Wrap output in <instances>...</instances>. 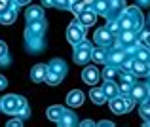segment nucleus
<instances>
[{
	"mask_svg": "<svg viewBox=\"0 0 150 127\" xmlns=\"http://www.w3.org/2000/svg\"><path fill=\"white\" fill-rule=\"evenodd\" d=\"M53 8H59V10H69V8H70V0H53Z\"/></svg>",
	"mask_w": 150,
	"mask_h": 127,
	"instance_id": "obj_32",
	"label": "nucleus"
},
{
	"mask_svg": "<svg viewBox=\"0 0 150 127\" xmlns=\"http://www.w3.org/2000/svg\"><path fill=\"white\" fill-rule=\"evenodd\" d=\"M89 99H91L93 104H105L106 102V97L105 93H103V87H91V91H89Z\"/></svg>",
	"mask_w": 150,
	"mask_h": 127,
	"instance_id": "obj_23",
	"label": "nucleus"
},
{
	"mask_svg": "<svg viewBox=\"0 0 150 127\" xmlns=\"http://www.w3.org/2000/svg\"><path fill=\"white\" fill-rule=\"evenodd\" d=\"M84 99H86V95L80 89H72L67 95V104H69V108H78V106L84 104Z\"/></svg>",
	"mask_w": 150,
	"mask_h": 127,
	"instance_id": "obj_12",
	"label": "nucleus"
},
{
	"mask_svg": "<svg viewBox=\"0 0 150 127\" xmlns=\"http://www.w3.org/2000/svg\"><path fill=\"white\" fill-rule=\"evenodd\" d=\"M108 106H110V110H112L114 114H118V116L127 112V106H125V97H124V95H118V97L110 99V101H108Z\"/></svg>",
	"mask_w": 150,
	"mask_h": 127,
	"instance_id": "obj_13",
	"label": "nucleus"
},
{
	"mask_svg": "<svg viewBox=\"0 0 150 127\" xmlns=\"http://www.w3.org/2000/svg\"><path fill=\"white\" fill-rule=\"evenodd\" d=\"M48 65H44V63H38V65H34L33 68H30V80L34 82V84H40V82H46V76H48Z\"/></svg>",
	"mask_w": 150,
	"mask_h": 127,
	"instance_id": "obj_9",
	"label": "nucleus"
},
{
	"mask_svg": "<svg viewBox=\"0 0 150 127\" xmlns=\"http://www.w3.org/2000/svg\"><path fill=\"white\" fill-rule=\"evenodd\" d=\"M4 55H8V46L0 40V57H4Z\"/></svg>",
	"mask_w": 150,
	"mask_h": 127,
	"instance_id": "obj_37",
	"label": "nucleus"
},
{
	"mask_svg": "<svg viewBox=\"0 0 150 127\" xmlns=\"http://www.w3.org/2000/svg\"><path fill=\"white\" fill-rule=\"evenodd\" d=\"M129 97L133 99L135 102H144L146 101V84H133L131 85V91H129Z\"/></svg>",
	"mask_w": 150,
	"mask_h": 127,
	"instance_id": "obj_10",
	"label": "nucleus"
},
{
	"mask_svg": "<svg viewBox=\"0 0 150 127\" xmlns=\"http://www.w3.org/2000/svg\"><path fill=\"white\" fill-rule=\"evenodd\" d=\"M67 40L72 44V46H78L80 42H84L86 40V27L74 19L69 25V29H67Z\"/></svg>",
	"mask_w": 150,
	"mask_h": 127,
	"instance_id": "obj_3",
	"label": "nucleus"
},
{
	"mask_svg": "<svg viewBox=\"0 0 150 127\" xmlns=\"http://www.w3.org/2000/svg\"><path fill=\"white\" fill-rule=\"evenodd\" d=\"M10 6H11V0H0V13H2L4 10H8Z\"/></svg>",
	"mask_w": 150,
	"mask_h": 127,
	"instance_id": "obj_34",
	"label": "nucleus"
},
{
	"mask_svg": "<svg viewBox=\"0 0 150 127\" xmlns=\"http://www.w3.org/2000/svg\"><path fill=\"white\" fill-rule=\"evenodd\" d=\"M118 23H120V30H133V21H131V15H129L127 10H124L120 15H116Z\"/></svg>",
	"mask_w": 150,
	"mask_h": 127,
	"instance_id": "obj_20",
	"label": "nucleus"
},
{
	"mask_svg": "<svg viewBox=\"0 0 150 127\" xmlns=\"http://www.w3.org/2000/svg\"><path fill=\"white\" fill-rule=\"evenodd\" d=\"M118 89H120V95H129V91H131V84L120 82V84H118Z\"/></svg>",
	"mask_w": 150,
	"mask_h": 127,
	"instance_id": "obj_33",
	"label": "nucleus"
},
{
	"mask_svg": "<svg viewBox=\"0 0 150 127\" xmlns=\"http://www.w3.org/2000/svg\"><path fill=\"white\" fill-rule=\"evenodd\" d=\"M95 19H97V13H95V10H93V6H86L84 11L76 15V21L82 23L84 27H91L93 23H95Z\"/></svg>",
	"mask_w": 150,
	"mask_h": 127,
	"instance_id": "obj_8",
	"label": "nucleus"
},
{
	"mask_svg": "<svg viewBox=\"0 0 150 127\" xmlns=\"http://www.w3.org/2000/svg\"><path fill=\"white\" fill-rule=\"evenodd\" d=\"M146 23H148V27H150V13H148V19H146Z\"/></svg>",
	"mask_w": 150,
	"mask_h": 127,
	"instance_id": "obj_46",
	"label": "nucleus"
},
{
	"mask_svg": "<svg viewBox=\"0 0 150 127\" xmlns=\"http://www.w3.org/2000/svg\"><path fill=\"white\" fill-rule=\"evenodd\" d=\"M59 127H74V125H78L80 121H78V116L74 112H70V110H65L63 112V116L59 118L57 121H55Z\"/></svg>",
	"mask_w": 150,
	"mask_h": 127,
	"instance_id": "obj_14",
	"label": "nucleus"
},
{
	"mask_svg": "<svg viewBox=\"0 0 150 127\" xmlns=\"http://www.w3.org/2000/svg\"><path fill=\"white\" fill-rule=\"evenodd\" d=\"M106 55H108V47H103V46L91 47V61L99 63V65H105L106 63Z\"/></svg>",
	"mask_w": 150,
	"mask_h": 127,
	"instance_id": "obj_17",
	"label": "nucleus"
},
{
	"mask_svg": "<svg viewBox=\"0 0 150 127\" xmlns=\"http://www.w3.org/2000/svg\"><path fill=\"white\" fill-rule=\"evenodd\" d=\"M93 40L97 42V46H103V47H110L114 42V36L106 30V27H99V29L95 30V36H93Z\"/></svg>",
	"mask_w": 150,
	"mask_h": 127,
	"instance_id": "obj_6",
	"label": "nucleus"
},
{
	"mask_svg": "<svg viewBox=\"0 0 150 127\" xmlns=\"http://www.w3.org/2000/svg\"><path fill=\"white\" fill-rule=\"evenodd\" d=\"M118 80L120 82H125V84H135L137 82V76L131 72V70H124V68H118Z\"/></svg>",
	"mask_w": 150,
	"mask_h": 127,
	"instance_id": "obj_27",
	"label": "nucleus"
},
{
	"mask_svg": "<svg viewBox=\"0 0 150 127\" xmlns=\"http://www.w3.org/2000/svg\"><path fill=\"white\" fill-rule=\"evenodd\" d=\"M106 30H108L110 34H112L114 38L118 36V34H120V23H118V19L116 17H108V21H106Z\"/></svg>",
	"mask_w": 150,
	"mask_h": 127,
	"instance_id": "obj_28",
	"label": "nucleus"
},
{
	"mask_svg": "<svg viewBox=\"0 0 150 127\" xmlns=\"http://www.w3.org/2000/svg\"><path fill=\"white\" fill-rule=\"evenodd\" d=\"M72 59L76 65H88L91 61V46L88 42H80L78 46H74V53H72Z\"/></svg>",
	"mask_w": 150,
	"mask_h": 127,
	"instance_id": "obj_4",
	"label": "nucleus"
},
{
	"mask_svg": "<svg viewBox=\"0 0 150 127\" xmlns=\"http://www.w3.org/2000/svg\"><path fill=\"white\" fill-rule=\"evenodd\" d=\"M6 87H8V78L0 74V91H2V89H6Z\"/></svg>",
	"mask_w": 150,
	"mask_h": 127,
	"instance_id": "obj_36",
	"label": "nucleus"
},
{
	"mask_svg": "<svg viewBox=\"0 0 150 127\" xmlns=\"http://www.w3.org/2000/svg\"><path fill=\"white\" fill-rule=\"evenodd\" d=\"M42 6H46V8H48V6H53V0H42Z\"/></svg>",
	"mask_w": 150,
	"mask_h": 127,
	"instance_id": "obj_41",
	"label": "nucleus"
},
{
	"mask_svg": "<svg viewBox=\"0 0 150 127\" xmlns=\"http://www.w3.org/2000/svg\"><path fill=\"white\" fill-rule=\"evenodd\" d=\"M101 76H103V80H112V82H116V80H118V66L105 65V68H103Z\"/></svg>",
	"mask_w": 150,
	"mask_h": 127,
	"instance_id": "obj_26",
	"label": "nucleus"
},
{
	"mask_svg": "<svg viewBox=\"0 0 150 127\" xmlns=\"http://www.w3.org/2000/svg\"><path fill=\"white\" fill-rule=\"evenodd\" d=\"M48 66H50L51 70H55V72H59L63 78L67 76V63L63 61V59H57V57H55V59H51V63H50Z\"/></svg>",
	"mask_w": 150,
	"mask_h": 127,
	"instance_id": "obj_25",
	"label": "nucleus"
},
{
	"mask_svg": "<svg viewBox=\"0 0 150 127\" xmlns=\"http://www.w3.org/2000/svg\"><path fill=\"white\" fill-rule=\"evenodd\" d=\"M15 118H21V120H27V118H30V106H23L21 110H19L17 114H15Z\"/></svg>",
	"mask_w": 150,
	"mask_h": 127,
	"instance_id": "obj_31",
	"label": "nucleus"
},
{
	"mask_svg": "<svg viewBox=\"0 0 150 127\" xmlns=\"http://www.w3.org/2000/svg\"><path fill=\"white\" fill-rule=\"evenodd\" d=\"M46 82H48L50 85H57V84H61V82H63V76H61L59 72H55V70L48 68V76H46Z\"/></svg>",
	"mask_w": 150,
	"mask_h": 127,
	"instance_id": "obj_29",
	"label": "nucleus"
},
{
	"mask_svg": "<svg viewBox=\"0 0 150 127\" xmlns=\"http://www.w3.org/2000/svg\"><path fill=\"white\" fill-rule=\"evenodd\" d=\"M124 59H125L124 47H112V49L108 51V55H106L105 65H112V66H118V68H120V65L124 63Z\"/></svg>",
	"mask_w": 150,
	"mask_h": 127,
	"instance_id": "obj_7",
	"label": "nucleus"
},
{
	"mask_svg": "<svg viewBox=\"0 0 150 127\" xmlns=\"http://www.w3.org/2000/svg\"><path fill=\"white\" fill-rule=\"evenodd\" d=\"M137 6L139 8H150V0H137Z\"/></svg>",
	"mask_w": 150,
	"mask_h": 127,
	"instance_id": "obj_39",
	"label": "nucleus"
},
{
	"mask_svg": "<svg viewBox=\"0 0 150 127\" xmlns=\"http://www.w3.org/2000/svg\"><path fill=\"white\" fill-rule=\"evenodd\" d=\"M103 93H105L106 101L118 97L120 95V89H118V84H114L112 80H105V85H103Z\"/></svg>",
	"mask_w": 150,
	"mask_h": 127,
	"instance_id": "obj_18",
	"label": "nucleus"
},
{
	"mask_svg": "<svg viewBox=\"0 0 150 127\" xmlns=\"http://www.w3.org/2000/svg\"><path fill=\"white\" fill-rule=\"evenodd\" d=\"M46 32V19H38V21H30L27 25V30H25V38H27V44L30 42H38L42 40Z\"/></svg>",
	"mask_w": 150,
	"mask_h": 127,
	"instance_id": "obj_2",
	"label": "nucleus"
},
{
	"mask_svg": "<svg viewBox=\"0 0 150 127\" xmlns=\"http://www.w3.org/2000/svg\"><path fill=\"white\" fill-rule=\"evenodd\" d=\"M65 106H61V104H53V106H50L48 110H46V116H48V120L51 121H57L59 118L63 116V112H65Z\"/></svg>",
	"mask_w": 150,
	"mask_h": 127,
	"instance_id": "obj_24",
	"label": "nucleus"
},
{
	"mask_svg": "<svg viewBox=\"0 0 150 127\" xmlns=\"http://www.w3.org/2000/svg\"><path fill=\"white\" fill-rule=\"evenodd\" d=\"M125 10H127V11H129V15H131L133 30H135V32L143 30V29H144V17H143V13H141V8L135 4V6H129V8H125Z\"/></svg>",
	"mask_w": 150,
	"mask_h": 127,
	"instance_id": "obj_5",
	"label": "nucleus"
},
{
	"mask_svg": "<svg viewBox=\"0 0 150 127\" xmlns=\"http://www.w3.org/2000/svg\"><path fill=\"white\" fill-rule=\"evenodd\" d=\"M78 125H82V127H93V125H95V121H93V120H84V121H80Z\"/></svg>",
	"mask_w": 150,
	"mask_h": 127,
	"instance_id": "obj_38",
	"label": "nucleus"
},
{
	"mask_svg": "<svg viewBox=\"0 0 150 127\" xmlns=\"http://www.w3.org/2000/svg\"><path fill=\"white\" fill-rule=\"evenodd\" d=\"M146 101H150V84H146Z\"/></svg>",
	"mask_w": 150,
	"mask_h": 127,
	"instance_id": "obj_45",
	"label": "nucleus"
},
{
	"mask_svg": "<svg viewBox=\"0 0 150 127\" xmlns=\"http://www.w3.org/2000/svg\"><path fill=\"white\" fill-rule=\"evenodd\" d=\"M15 19H17V10H15V6H10L8 10H4L2 13H0V23H4V25H11V23H15Z\"/></svg>",
	"mask_w": 150,
	"mask_h": 127,
	"instance_id": "obj_19",
	"label": "nucleus"
},
{
	"mask_svg": "<svg viewBox=\"0 0 150 127\" xmlns=\"http://www.w3.org/2000/svg\"><path fill=\"white\" fill-rule=\"evenodd\" d=\"M93 10H95L97 15H103V17H110V6L108 0H95L93 2Z\"/></svg>",
	"mask_w": 150,
	"mask_h": 127,
	"instance_id": "obj_21",
	"label": "nucleus"
},
{
	"mask_svg": "<svg viewBox=\"0 0 150 127\" xmlns=\"http://www.w3.org/2000/svg\"><path fill=\"white\" fill-rule=\"evenodd\" d=\"M15 125H23V120H21V118H17V120H10V121H8V127H15Z\"/></svg>",
	"mask_w": 150,
	"mask_h": 127,
	"instance_id": "obj_35",
	"label": "nucleus"
},
{
	"mask_svg": "<svg viewBox=\"0 0 150 127\" xmlns=\"http://www.w3.org/2000/svg\"><path fill=\"white\" fill-rule=\"evenodd\" d=\"M116 40L120 42L124 47L139 42V40H137V32H135V30H131V29H129V30H120V34L116 36ZM139 44H141V42H139Z\"/></svg>",
	"mask_w": 150,
	"mask_h": 127,
	"instance_id": "obj_16",
	"label": "nucleus"
},
{
	"mask_svg": "<svg viewBox=\"0 0 150 127\" xmlns=\"http://www.w3.org/2000/svg\"><path fill=\"white\" fill-rule=\"evenodd\" d=\"M101 78V70L95 68V66H86L84 72H82V80L86 82L88 85H95Z\"/></svg>",
	"mask_w": 150,
	"mask_h": 127,
	"instance_id": "obj_11",
	"label": "nucleus"
},
{
	"mask_svg": "<svg viewBox=\"0 0 150 127\" xmlns=\"http://www.w3.org/2000/svg\"><path fill=\"white\" fill-rule=\"evenodd\" d=\"M27 104H29L27 99L21 97V95H6V97L0 99V112L8 114V116H15Z\"/></svg>",
	"mask_w": 150,
	"mask_h": 127,
	"instance_id": "obj_1",
	"label": "nucleus"
},
{
	"mask_svg": "<svg viewBox=\"0 0 150 127\" xmlns=\"http://www.w3.org/2000/svg\"><path fill=\"white\" fill-rule=\"evenodd\" d=\"M131 72L135 74V76H148V72H150V63H146V61H141V59L133 57Z\"/></svg>",
	"mask_w": 150,
	"mask_h": 127,
	"instance_id": "obj_15",
	"label": "nucleus"
},
{
	"mask_svg": "<svg viewBox=\"0 0 150 127\" xmlns=\"http://www.w3.org/2000/svg\"><path fill=\"white\" fill-rule=\"evenodd\" d=\"M25 19H27V23L38 21V19H44V11H42L40 6H33V8H29V10L25 11Z\"/></svg>",
	"mask_w": 150,
	"mask_h": 127,
	"instance_id": "obj_22",
	"label": "nucleus"
},
{
	"mask_svg": "<svg viewBox=\"0 0 150 127\" xmlns=\"http://www.w3.org/2000/svg\"><path fill=\"white\" fill-rule=\"evenodd\" d=\"M148 84H150V72H148Z\"/></svg>",
	"mask_w": 150,
	"mask_h": 127,
	"instance_id": "obj_47",
	"label": "nucleus"
},
{
	"mask_svg": "<svg viewBox=\"0 0 150 127\" xmlns=\"http://www.w3.org/2000/svg\"><path fill=\"white\" fill-rule=\"evenodd\" d=\"M144 46H148V47H150V30H148V34H146V40H144Z\"/></svg>",
	"mask_w": 150,
	"mask_h": 127,
	"instance_id": "obj_43",
	"label": "nucleus"
},
{
	"mask_svg": "<svg viewBox=\"0 0 150 127\" xmlns=\"http://www.w3.org/2000/svg\"><path fill=\"white\" fill-rule=\"evenodd\" d=\"M30 0H15V4H17V6H25V4H29Z\"/></svg>",
	"mask_w": 150,
	"mask_h": 127,
	"instance_id": "obj_42",
	"label": "nucleus"
},
{
	"mask_svg": "<svg viewBox=\"0 0 150 127\" xmlns=\"http://www.w3.org/2000/svg\"><path fill=\"white\" fill-rule=\"evenodd\" d=\"M82 2H84L86 6H93V2H95V0H82Z\"/></svg>",
	"mask_w": 150,
	"mask_h": 127,
	"instance_id": "obj_44",
	"label": "nucleus"
},
{
	"mask_svg": "<svg viewBox=\"0 0 150 127\" xmlns=\"http://www.w3.org/2000/svg\"><path fill=\"white\" fill-rule=\"evenodd\" d=\"M84 8H86V4L82 2V0H76V2H72V4H70V8H69V10L72 11L74 15H78V13H82V11H84Z\"/></svg>",
	"mask_w": 150,
	"mask_h": 127,
	"instance_id": "obj_30",
	"label": "nucleus"
},
{
	"mask_svg": "<svg viewBox=\"0 0 150 127\" xmlns=\"http://www.w3.org/2000/svg\"><path fill=\"white\" fill-rule=\"evenodd\" d=\"M99 125H101V127H114V123H112V121H106V120L99 121Z\"/></svg>",
	"mask_w": 150,
	"mask_h": 127,
	"instance_id": "obj_40",
	"label": "nucleus"
}]
</instances>
